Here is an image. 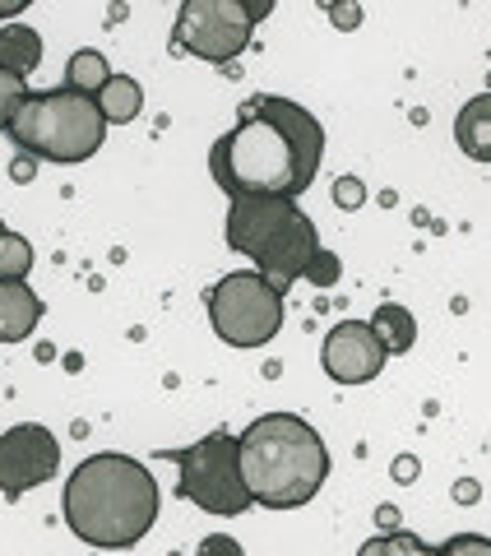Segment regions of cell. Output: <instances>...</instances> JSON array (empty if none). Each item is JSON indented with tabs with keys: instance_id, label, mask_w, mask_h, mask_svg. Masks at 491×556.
<instances>
[{
	"instance_id": "obj_19",
	"label": "cell",
	"mask_w": 491,
	"mask_h": 556,
	"mask_svg": "<svg viewBox=\"0 0 491 556\" xmlns=\"http://www.w3.org/2000/svg\"><path fill=\"white\" fill-rule=\"evenodd\" d=\"M24 98H28V84L20 75H5V70H0V130L14 126V116H20Z\"/></svg>"
},
{
	"instance_id": "obj_20",
	"label": "cell",
	"mask_w": 491,
	"mask_h": 556,
	"mask_svg": "<svg viewBox=\"0 0 491 556\" xmlns=\"http://www.w3.org/2000/svg\"><path fill=\"white\" fill-rule=\"evenodd\" d=\"M436 556H491V538H482V533H454L450 543L436 547Z\"/></svg>"
},
{
	"instance_id": "obj_8",
	"label": "cell",
	"mask_w": 491,
	"mask_h": 556,
	"mask_svg": "<svg viewBox=\"0 0 491 556\" xmlns=\"http://www.w3.org/2000/svg\"><path fill=\"white\" fill-rule=\"evenodd\" d=\"M269 14V5H237V0H186L181 14H177V28H172V38H177L181 51L200 61H232L246 51L251 42L255 24Z\"/></svg>"
},
{
	"instance_id": "obj_16",
	"label": "cell",
	"mask_w": 491,
	"mask_h": 556,
	"mask_svg": "<svg viewBox=\"0 0 491 556\" xmlns=\"http://www.w3.org/2000/svg\"><path fill=\"white\" fill-rule=\"evenodd\" d=\"M108 79H112V65H108V56H102V51H93V47L75 51V56H70V65H65V89H75V93L98 98V89H102Z\"/></svg>"
},
{
	"instance_id": "obj_23",
	"label": "cell",
	"mask_w": 491,
	"mask_h": 556,
	"mask_svg": "<svg viewBox=\"0 0 491 556\" xmlns=\"http://www.w3.org/2000/svg\"><path fill=\"white\" fill-rule=\"evenodd\" d=\"M362 195H366V190H362V181H353V177H343V181H339V190H335V200H339L343 208L362 204Z\"/></svg>"
},
{
	"instance_id": "obj_24",
	"label": "cell",
	"mask_w": 491,
	"mask_h": 556,
	"mask_svg": "<svg viewBox=\"0 0 491 556\" xmlns=\"http://www.w3.org/2000/svg\"><path fill=\"white\" fill-rule=\"evenodd\" d=\"M329 20H335L339 28H357L362 24V10H353V5H329Z\"/></svg>"
},
{
	"instance_id": "obj_14",
	"label": "cell",
	"mask_w": 491,
	"mask_h": 556,
	"mask_svg": "<svg viewBox=\"0 0 491 556\" xmlns=\"http://www.w3.org/2000/svg\"><path fill=\"white\" fill-rule=\"evenodd\" d=\"M139 108H144V93H139V84L130 75H112L98 89V112L108 126H126V121L139 116Z\"/></svg>"
},
{
	"instance_id": "obj_7",
	"label": "cell",
	"mask_w": 491,
	"mask_h": 556,
	"mask_svg": "<svg viewBox=\"0 0 491 556\" xmlns=\"http://www.w3.org/2000/svg\"><path fill=\"white\" fill-rule=\"evenodd\" d=\"M214 334L232 348H265L284 329V292L265 274H227L204 292Z\"/></svg>"
},
{
	"instance_id": "obj_13",
	"label": "cell",
	"mask_w": 491,
	"mask_h": 556,
	"mask_svg": "<svg viewBox=\"0 0 491 556\" xmlns=\"http://www.w3.org/2000/svg\"><path fill=\"white\" fill-rule=\"evenodd\" d=\"M42 61V33L28 28V24H5L0 28V70L5 75H20L28 79Z\"/></svg>"
},
{
	"instance_id": "obj_9",
	"label": "cell",
	"mask_w": 491,
	"mask_h": 556,
	"mask_svg": "<svg viewBox=\"0 0 491 556\" xmlns=\"http://www.w3.org/2000/svg\"><path fill=\"white\" fill-rule=\"evenodd\" d=\"M61 468V441L42 422H20L0 437V496L20 501L33 486L56 478Z\"/></svg>"
},
{
	"instance_id": "obj_22",
	"label": "cell",
	"mask_w": 491,
	"mask_h": 556,
	"mask_svg": "<svg viewBox=\"0 0 491 556\" xmlns=\"http://www.w3.org/2000/svg\"><path fill=\"white\" fill-rule=\"evenodd\" d=\"M196 556H246V552H241V543L232 533H209Z\"/></svg>"
},
{
	"instance_id": "obj_11",
	"label": "cell",
	"mask_w": 491,
	"mask_h": 556,
	"mask_svg": "<svg viewBox=\"0 0 491 556\" xmlns=\"http://www.w3.org/2000/svg\"><path fill=\"white\" fill-rule=\"evenodd\" d=\"M42 320V298L28 283H0V343H24Z\"/></svg>"
},
{
	"instance_id": "obj_12",
	"label": "cell",
	"mask_w": 491,
	"mask_h": 556,
	"mask_svg": "<svg viewBox=\"0 0 491 556\" xmlns=\"http://www.w3.org/2000/svg\"><path fill=\"white\" fill-rule=\"evenodd\" d=\"M454 144L473 163H491V93L468 98L459 108V116H454Z\"/></svg>"
},
{
	"instance_id": "obj_4",
	"label": "cell",
	"mask_w": 491,
	"mask_h": 556,
	"mask_svg": "<svg viewBox=\"0 0 491 556\" xmlns=\"http://www.w3.org/2000/svg\"><path fill=\"white\" fill-rule=\"evenodd\" d=\"M223 237L237 255L255 260V274H265L284 298L297 278H306L315 255H320L315 223L297 208V200L284 195H237L227 204Z\"/></svg>"
},
{
	"instance_id": "obj_18",
	"label": "cell",
	"mask_w": 491,
	"mask_h": 556,
	"mask_svg": "<svg viewBox=\"0 0 491 556\" xmlns=\"http://www.w3.org/2000/svg\"><path fill=\"white\" fill-rule=\"evenodd\" d=\"M357 556H436V547H427L417 533L394 529V533H380V538H372V543H362Z\"/></svg>"
},
{
	"instance_id": "obj_2",
	"label": "cell",
	"mask_w": 491,
	"mask_h": 556,
	"mask_svg": "<svg viewBox=\"0 0 491 556\" xmlns=\"http://www.w3.org/2000/svg\"><path fill=\"white\" fill-rule=\"evenodd\" d=\"M158 482L130 455H89L65 482V525L89 547H135L158 519Z\"/></svg>"
},
{
	"instance_id": "obj_21",
	"label": "cell",
	"mask_w": 491,
	"mask_h": 556,
	"mask_svg": "<svg viewBox=\"0 0 491 556\" xmlns=\"http://www.w3.org/2000/svg\"><path fill=\"white\" fill-rule=\"evenodd\" d=\"M339 274H343V269H339V260L329 255V251H320V255H315V265L306 269V278H311L315 288H335V283H339Z\"/></svg>"
},
{
	"instance_id": "obj_17",
	"label": "cell",
	"mask_w": 491,
	"mask_h": 556,
	"mask_svg": "<svg viewBox=\"0 0 491 556\" xmlns=\"http://www.w3.org/2000/svg\"><path fill=\"white\" fill-rule=\"evenodd\" d=\"M28 269H33V247L20 232H5L0 237V283H28Z\"/></svg>"
},
{
	"instance_id": "obj_15",
	"label": "cell",
	"mask_w": 491,
	"mask_h": 556,
	"mask_svg": "<svg viewBox=\"0 0 491 556\" xmlns=\"http://www.w3.org/2000/svg\"><path fill=\"white\" fill-rule=\"evenodd\" d=\"M366 325L376 329V339L385 343V353H408V348L417 343V320L403 306H394V302H385Z\"/></svg>"
},
{
	"instance_id": "obj_6",
	"label": "cell",
	"mask_w": 491,
	"mask_h": 556,
	"mask_svg": "<svg viewBox=\"0 0 491 556\" xmlns=\"http://www.w3.org/2000/svg\"><path fill=\"white\" fill-rule=\"evenodd\" d=\"M167 459H177L181 482L177 492L209 515H246L251 492L241 482V441L232 431H209L204 441L186 450H167Z\"/></svg>"
},
{
	"instance_id": "obj_10",
	"label": "cell",
	"mask_w": 491,
	"mask_h": 556,
	"mask_svg": "<svg viewBox=\"0 0 491 556\" xmlns=\"http://www.w3.org/2000/svg\"><path fill=\"white\" fill-rule=\"evenodd\" d=\"M385 357L390 353H385V343L376 339V329L366 320H339L320 348L325 371L339 386H366V380H376L385 371Z\"/></svg>"
},
{
	"instance_id": "obj_5",
	"label": "cell",
	"mask_w": 491,
	"mask_h": 556,
	"mask_svg": "<svg viewBox=\"0 0 491 556\" xmlns=\"http://www.w3.org/2000/svg\"><path fill=\"white\" fill-rule=\"evenodd\" d=\"M5 135L14 139V149H24L42 163H84L102 149L108 121L98 112V98L75 89H47L24 98V108Z\"/></svg>"
},
{
	"instance_id": "obj_25",
	"label": "cell",
	"mask_w": 491,
	"mask_h": 556,
	"mask_svg": "<svg viewBox=\"0 0 491 556\" xmlns=\"http://www.w3.org/2000/svg\"><path fill=\"white\" fill-rule=\"evenodd\" d=\"M5 232H10V228H5V223H0V237H5Z\"/></svg>"
},
{
	"instance_id": "obj_1",
	"label": "cell",
	"mask_w": 491,
	"mask_h": 556,
	"mask_svg": "<svg viewBox=\"0 0 491 556\" xmlns=\"http://www.w3.org/2000/svg\"><path fill=\"white\" fill-rule=\"evenodd\" d=\"M320 159H325L320 121L288 98L260 93L251 102H241L237 126L214 139L209 172L227 190V200L237 195L297 200L320 177Z\"/></svg>"
},
{
	"instance_id": "obj_3",
	"label": "cell",
	"mask_w": 491,
	"mask_h": 556,
	"mask_svg": "<svg viewBox=\"0 0 491 556\" xmlns=\"http://www.w3.org/2000/svg\"><path fill=\"white\" fill-rule=\"evenodd\" d=\"M241 482L251 492V506L265 510H297L315 501L329 478V450L306 417L297 413H265L241 431Z\"/></svg>"
}]
</instances>
